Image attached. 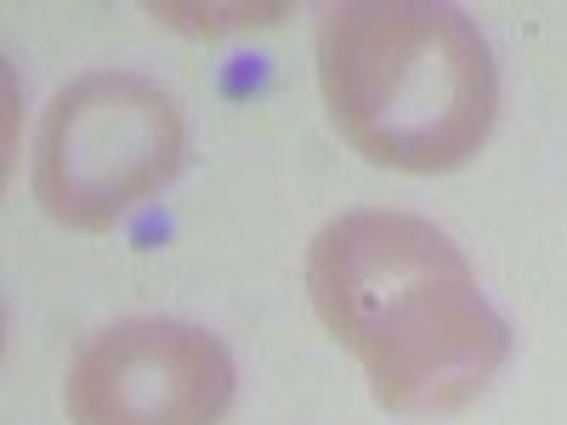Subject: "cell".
<instances>
[{
    "mask_svg": "<svg viewBox=\"0 0 567 425\" xmlns=\"http://www.w3.org/2000/svg\"><path fill=\"white\" fill-rule=\"evenodd\" d=\"M307 301L358 357L369 397L403 419L471 408L511 357V329L443 227L409 210H341L307 250Z\"/></svg>",
    "mask_w": 567,
    "mask_h": 425,
    "instance_id": "obj_1",
    "label": "cell"
},
{
    "mask_svg": "<svg viewBox=\"0 0 567 425\" xmlns=\"http://www.w3.org/2000/svg\"><path fill=\"white\" fill-rule=\"evenodd\" d=\"M312 58L329 125L369 165L443 176L483 154L499 114V74L460 7L347 0L318 18Z\"/></svg>",
    "mask_w": 567,
    "mask_h": 425,
    "instance_id": "obj_2",
    "label": "cell"
},
{
    "mask_svg": "<svg viewBox=\"0 0 567 425\" xmlns=\"http://www.w3.org/2000/svg\"><path fill=\"white\" fill-rule=\"evenodd\" d=\"M182 148V108L159 80L125 69L80 74L40 120L34 199L58 227L109 232L165 194Z\"/></svg>",
    "mask_w": 567,
    "mask_h": 425,
    "instance_id": "obj_3",
    "label": "cell"
},
{
    "mask_svg": "<svg viewBox=\"0 0 567 425\" xmlns=\"http://www.w3.org/2000/svg\"><path fill=\"white\" fill-rule=\"evenodd\" d=\"M233 392L239 369L210 329L131 318L74 352L63 414L69 425H221Z\"/></svg>",
    "mask_w": 567,
    "mask_h": 425,
    "instance_id": "obj_4",
    "label": "cell"
},
{
    "mask_svg": "<svg viewBox=\"0 0 567 425\" xmlns=\"http://www.w3.org/2000/svg\"><path fill=\"white\" fill-rule=\"evenodd\" d=\"M148 18L154 23H165V29H182V34H205V40H216V34H245V29H272L278 18H290V7H148Z\"/></svg>",
    "mask_w": 567,
    "mask_h": 425,
    "instance_id": "obj_5",
    "label": "cell"
}]
</instances>
